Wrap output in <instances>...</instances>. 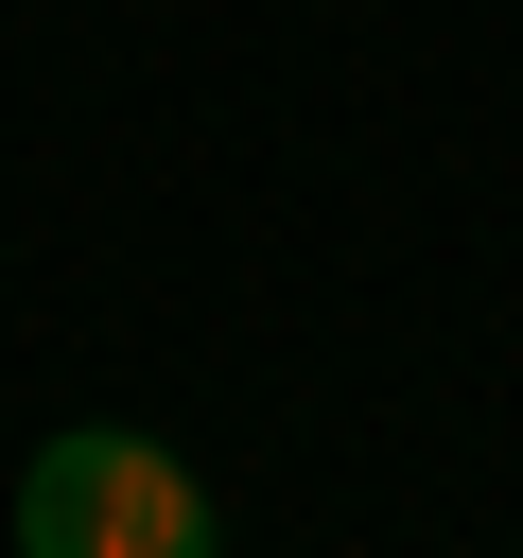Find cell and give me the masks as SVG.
Here are the masks:
<instances>
[{
  "label": "cell",
  "instance_id": "1",
  "mask_svg": "<svg viewBox=\"0 0 523 558\" xmlns=\"http://www.w3.org/2000/svg\"><path fill=\"white\" fill-rule=\"evenodd\" d=\"M192 541H209V488L174 471V436H139V418L35 436V471H17V558H192Z\"/></svg>",
  "mask_w": 523,
  "mask_h": 558
}]
</instances>
